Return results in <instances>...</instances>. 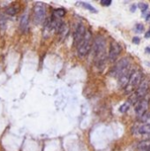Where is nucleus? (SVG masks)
Listing matches in <instances>:
<instances>
[{
    "label": "nucleus",
    "mask_w": 150,
    "mask_h": 151,
    "mask_svg": "<svg viewBox=\"0 0 150 151\" xmlns=\"http://www.w3.org/2000/svg\"><path fill=\"white\" fill-rule=\"evenodd\" d=\"M134 31L136 34H141L144 31V26L141 23H138L134 27Z\"/></svg>",
    "instance_id": "20"
},
{
    "label": "nucleus",
    "mask_w": 150,
    "mask_h": 151,
    "mask_svg": "<svg viewBox=\"0 0 150 151\" xmlns=\"http://www.w3.org/2000/svg\"><path fill=\"white\" fill-rule=\"evenodd\" d=\"M136 4H133V5H131V8H130V10H131V12H134L135 11H136Z\"/></svg>",
    "instance_id": "24"
},
{
    "label": "nucleus",
    "mask_w": 150,
    "mask_h": 151,
    "mask_svg": "<svg viewBox=\"0 0 150 151\" xmlns=\"http://www.w3.org/2000/svg\"><path fill=\"white\" fill-rule=\"evenodd\" d=\"M93 55L95 65L99 68L103 69L105 66V62L107 59L106 54V40L102 35H97L93 41L92 44Z\"/></svg>",
    "instance_id": "1"
},
{
    "label": "nucleus",
    "mask_w": 150,
    "mask_h": 151,
    "mask_svg": "<svg viewBox=\"0 0 150 151\" xmlns=\"http://www.w3.org/2000/svg\"><path fill=\"white\" fill-rule=\"evenodd\" d=\"M19 10L20 9H19V5H11V6H9L6 9L5 12H6V14H8L10 16H14V15H16V14L19 13Z\"/></svg>",
    "instance_id": "14"
},
{
    "label": "nucleus",
    "mask_w": 150,
    "mask_h": 151,
    "mask_svg": "<svg viewBox=\"0 0 150 151\" xmlns=\"http://www.w3.org/2000/svg\"><path fill=\"white\" fill-rule=\"evenodd\" d=\"M138 119L143 125H150V112L149 111H147L142 117H141Z\"/></svg>",
    "instance_id": "18"
},
{
    "label": "nucleus",
    "mask_w": 150,
    "mask_h": 151,
    "mask_svg": "<svg viewBox=\"0 0 150 151\" xmlns=\"http://www.w3.org/2000/svg\"><path fill=\"white\" fill-rule=\"evenodd\" d=\"M149 105V100L147 99L146 97L141 99L135 104L134 111H135V114H136V116H137L138 119H140L141 117H142L148 111Z\"/></svg>",
    "instance_id": "8"
},
{
    "label": "nucleus",
    "mask_w": 150,
    "mask_h": 151,
    "mask_svg": "<svg viewBox=\"0 0 150 151\" xmlns=\"http://www.w3.org/2000/svg\"><path fill=\"white\" fill-rule=\"evenodd\" d=\"M65 13H66V12H65V10L64 8H57V9H55L53 11V15L52 16H54V17H56L57 19H60V18L64 17L65 15Z\"/></svg>",
    "instance_id": "17"
},
{
    "label": "nucleus",
    "mask_w": 150,
    "mask_h": 151,
    "mask_svg": "<svg viewBox=\"0 0 150 151\" xmlns=\"http://www.w3.org/2000/svg\"><path fill=\"white\" fill-rule=\"evenodd\" d=\"M137 149H138V150H149L150 139H146V140L141 141V142L137 144Z\"/></svg>",
    "instance_id": "13"
},
{
    "label": "nucleus",
    "mask_w": 150,
    "mask_h": 151,
    "mask_svg": "<svg viewBox=\"0 0 150 151\" xmlns=\"http://www.w3.org/2000/svg\"><path fill=\"white\" fill-rule=\"evenodd\" d=\"M140 42H141V39H140V37H139V36H134V37H133V43H135V44H139V43H140Z\"/></svg>",
    "instance_id": "23"
},
{
    "label": "nucleus",
    "mask_w": 150,
    "mask_h": 151,
    "mask_svg": "<svg viewBox=\"0 0 150 151\" xmlns=\"http://www.w3.org/2000/svg\"><path fill=\"white\" fill-rule=\"evenodd\" d=\"M93 39H92V33L89 30H87L84 37L82 40L76 45L77 47V53L80 58L86 57L92 49Z\"/></svg>",
    "instance_id": "2"
},
{
    "label": "nucleus",
    "mask_w": 150,
    "mask_h": 151,
    "mask_svg": "<svg viewBox=\"0 0 150 151\" xmlns=\"http://www.w3.org/2000/svg\"><path fill=\"white\" fill-rule=\"evenodd\" d=\"M138 7L139 9L142 12V13H144L148 9H149V4H146V3H143V2H140L138 4Z\"/></svg>",
    "instance_id": "21"
},
{
    "label": "nucleus",
    "mask_w": 150,
    "mask_h": 151,
    "mask_svg": "<svg viewBox=\"0 0 150 151\" xmlns=\"http://www.w3.org/2000/svg\"><path fill=\"white\" fill-rule=\"evenodd\" d=\"M111 0H103L101 1V4L103 5V6H110L111 4Z\"/></svg>",
    "instance_id": "22"
},
{
    "label": "nucleus",
    "mask_w": 150,
    "mask_h": 151,
    "mask_svg": "<svg viewBox=\"0 0 150 151\" xmlns=\"http://www.w3.org/2000/svg\"><path fill=\"white\" fill-rule=\"evenodd\" d=\"M149 87H150V81L148 78H143L141 82L140 83V85L138 86V88H136L134 94L136 95V96L138 97L139 100L144 98L147 94L149 91Z\"/></svg>",
    "instance_id": "6"
},
{
    "label": "nucleus",
    "mask_w": 150,
    "mask_h": 151,
    "mask_svg": "<svg viewBox=\"0 0 150 151\" xmlns=\"http://www.w3.org/2000/svg\"><path fill=\"white\" fill-rule=\"evenodd\" d=\"M145 19H146V20H147L149 23H150V13H149L148 15L145 16Z\"/></svg>",
    "instance_id": "25"
},
{
    "label": "nucleus",
    "mask_w": 150,
    "mask_h": 151,
    "mask_svg": "<svg viewBox=\"0 0 150 151\" xmlns=\"http://www.w3.org/2000/svg\"><path fill=\"white\" fill-rule=\"evenodd\" d=\"M28 24H29V16L27 12H25L21 16L20 21H19V28L21 29L22 32L26 31L28 28Z\"/></svg>",
    "instance_id": "11"
},
{
    "label": "nucleus",
    "mask_w": 150,
    "mask_h": 151,
    "mask_svg": "<svg viewBox=\"0 0 150 151\" xmlns=\"http://www.w3.org/2000/svg\"><path fill=\"white\" fill-rule=\"evenodd\" d=\"M7 26V19L5 13H0V31H4Z\"/></svg>",
    "instance_id": "16"
},
{
    "label": "nucleus",
    "mask_w": 150,
    "mask_h": 151,
    "mask_svg": "<svg viewBox=\"0 0 150 151\" xmlns=\"http://www.w3.org/2000/svg\"><path fill=\"white\" fill-rule=\"evenodd\" d=\"M86 32H87V28L83 24L80 23V24H78L76 26V27L74 29V32H73V42H74V45H77L82 40V38L84 37Z\"/></svg>",
    "instance_id": "9"
},
{
    "label": "nucleus",
    "mask_w": 150,
    "mask_h": 151,
    "mask_svg": "<svg viewBox=\"0 0 150 151\" xmlns=\"http://www.w3.org/2000/svg\"><path fill=\"white\" fill-rule=\"evenodd\" d=\"M133 69H132V67L130 69H128L127 71H126L122 75H120L118 79V84L121 88H125L126 87V85L128 84L129 82V80H130V77L132 75V73H133Z\"/></svg>",
    "instance_id": "10"
},
{
    "label": "nucleus",
    "mask_w": 150,
    "mask_h": 151,
    "mask_svg": "<svg viewBox=\"0 0 150 151\" xmlns=\"http://www.w3.org/2000/svg\"><path fill=\"white\" fill-rule=\"evenodd\" d=\"M46 7L42 2H37L34 6V20L36 25H41L45 21Z\"/></svg>",
    "instance_id": "5"
},
{
    "label": "nucleus",
    "mask_w": 150,
    "mask_h": 151,
    "mask_svg": "<svg viewBox=\"0 0 150 151\" xmlns=\"http://www.w3.org/2000/svg\"><path fill=\"white\" fill-rule=\"evenodd\" d=\"M131 59L129 58H123L119 61H118L115 65L112 67L111 71V75L116 78H118L120 75H122L126 71L131 68Z\"/></svg>",
    "instance_id": "4"
},
{
    "label": "nucleus",
    "mask_w": 150,
    "mask_h": 151,
    "mask_svg": "<svg viewBox=\"0 0 150 151\" xmlns=\"http://www.w3.org/2000/svg\"><path fill=\"white\" fill-rule=\"evenodd\" d=\"M68 32H69V27L65 22H62V24L57 30V33L59 35V36L63 38H65L68 35Z\"/></svg>",
    "instance_id": "12"
},
{
    "label": "nucleus",
    "mask_w": 150,
    "mask_h": 151,
    "mask_svg": "<svg viewBox=\"0 0 150 151\" xmlns=\"http://www.w3.org/2000/svg\"><path fill=\"white\" fill-rule=\"evenodd\" d=\"M145 38H150V29L148 32H146V34H145Z\"/></svg>",
    "instance_id": "26"
},
{
    "label": "nucleus",
    "mask_w": 150,
    "mask_h": 151,
    "mask_svg": "<svg viewBox=\"0 0 150 151\" xmlns=\"http://www.w3.org/2000/svg\"><path fill=\"white\" fill-rule=\"evenodd\" d=\"M145 52L148 53V54H150V47H147V48L145 49Z\"/></svg>",
    "instance_id": "27"
},
{
    "label": "nucleus",
    "mask_w": 150,
    "mask_h": 151,
    "mask_svg": "<svg viewBox=\"0 0 150 151\" xmlns=\"http://www.w3.org/2000/svg\"><path fill=\"white\" fill-rule=\"evenodd\" d=\"M76 4H78V5H81L83 8H85V9H87V10H88L89 12H93V13H96L98 11L93 6V5H91L90 4H88V3H86V2H77L76 3Z\"/></svg>",
    "instance_id": "15"
},
{
    "label": "nucleus",
    "mask_w": 150,
    "mask_h": 151,
    "mask_svg": "<svg viewBox=\"0 0 150 151\" xmlns=\"http://www.w3.org/2000/svg\"><path fill=\"white\" fill-rule=\"evenodd\" d=\"M122 51V47L120 44L117 42H111L110 45V50H109V55H108V59L110 62L113 63L115 62L118 56L120 55Z\"/></svg>",
    "instance_id": "7"
},
{
    "label": "nucleus",
    "mask_w": 150,
    "mask_h": 151,
    "mask_svg": "<svg viewBox=\"0 0 150 151\" xmlns=\"http://www.w3.org/2000/svg\"><path fill=\"white\" fill-rule=\"evenodd\" d=\"M142 79H143L142 72L141 70H139V69L133 70V73H132V75L130 77L128 84L124 88L125 92L126 94H132L133 92H134V90H136V88H138V86L141 82Z\"/></svg>",
    "instance_id": "3"
},
{
    "label": "nucleus",
    "mask_w": 150,
    "mask_h": 151,
    "mask_svg": "<svg viewBox=\"0 0 150 151\" xmlns=\"http://www.w3.org/2000/svg\"><path fill=\"white\" fill-rule=\"evenodd\" d=\"M130 107H131V104L127 101L126 103L123 104L120 106V108H119V111H120L121 113H126V112H127V111L130 109Z\"/></svg>",
    "instance_id": "19"
}]
</instances>
